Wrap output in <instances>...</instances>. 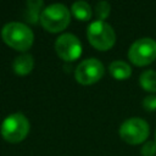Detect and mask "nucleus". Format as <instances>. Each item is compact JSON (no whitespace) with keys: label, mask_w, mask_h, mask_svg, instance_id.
<instances>
[{"label":"nucleus","mask_w":156,"mask_h":156,"mask_svg":"<svg viewBox=\"0 0 156 156\" xmlns=\"http://www.w3.org/2000/svg\"><path fill=\"white\" fill-rule=\"evenodd\" d=\"M1 38L10 48L18 51H27L34 41L33 30L21 22H10L2 27Z\"/></svg>","instance_id":"1"},{"label":"nucleus","mask_w":156,"mask_h":156,"mask_svg":"<svg viewBox=\"0 0 156 156\" xmlns=\"http://www.w3.org/2000/svg\"><path fill=\"white\" fill-rule=\"evenodd\" d=\"M71 21V12L63 4H52L41 10L40 24L50 33H58L67 28Z\"/></svg>","instance_id":"2"},{"label":"nucleus","mask_w":156,"mask_h":156,"mask_svg":"<svg viewBox=\"0 0 156 156\" xmlns=\"http://www.w3.org/2000/svg\"><path fill=\"white\" fill-rule=\"evenodd\" d=\"M89 43L100 51H106L115 45L116 34L113 28L102 21H94L87 30Z\"/></svg>","instance_id":"3"},{"label":"nucleus","mask_w":156,"mask_h":156,"mask_svg":"<svg viewBox=\"0 0 156 156\" xmlns=\"http://www.w3.org/2000/svg\"><path fill=\"white\" fill-rule=\"evenodd\" d=\"M29 132V122L27 117L20 112L9 115L1 124V135L9 143L22 141Z\"/></svg>","instance_id":"4"},{"label":"nucleus","mask_w":156,"mask_h":156,"mask_svg":"<svg viewBox=\"0 0 156 156\" xmlns=\"http://www.w3.org/2000/svg\"><path fill=\"white\" fill-rule=\"evenodd\" d=\"M128 58L135 66H147L156 58V41L151 38L135 40L128 51Z\"/></svg>","instance_id":"5"},{"label":"nucleus","mask_w":156,"mask_h":156,"mask_svg":"<svg viewBox=\"0 0 156 156\" xmlns=\"http://www.w3.org/2000/svg\"><path fill=\"white\" fill-rule=\"evenodd\" d=\"M149 124L138 117H132L124 121L119 127V136L123 141L136 145L141 144L149 136Z\"/></svg>","instance_id":"6"},{"label":"nucleus","mask_w":156,"mask_h":156,"mask_svg":"<svg viewBox=\"0 0 156 156\" xmlns=\"http://www.w3.org/2000/svg\"><path fill=\"white\" fill-rule=\"evenodd\" d=\"M104 72L105 68L101 61L98 58H87L77 66L74 77L78 83L83 85H90L100 80L104 76Z\"/></svg>","instance_id":"7"},{"label":"nucleus","mask_w":156,"mask_h":156,"mask_svg":"<svg viewBox=\"0 0 156 156\" xmlns=\"http://www.w3.org/2000/svg\"><path fill=\"white\" fill-rule=\"evenodd\" d=\"M55 50L60 58L67 62H72L80 56L82 44L76 35L71 33H65L56 39Z\"/></svg>","instance_id":"8"},{"label":"nucleus","mask_w":156,"mask_h":156,"mask_svg":"<svg viewBox=\"0 0 156 156\" xmlns=\"http://www.w3.org/2000/svg\"><path fill=\"white\" fill-rule=\"evenodd\" d=\"M34 66V58L30 54H22L20 56H17L13 61V71L18 74V76H24L28 74Z\"/></svg>","instance_id":"9"},{"label":"nucleus","mask_w":156,"mask_h":156,"mask_svg":"<svg viewBox=\"0 0 156 156\" xmlns=\"http://www.w3.org/2000/svg\"><path fill=\"white\" fill-rule=\"evenodd\" d=\"M108 71L111 73V76L113 78H116L117 80H124V79H128L132 74V68L130 66L124 62V61H113L110 63L108 66Z\"/></svg>","instance_id":"10"},{"label":"nucleus","mask_w":156,"mask_h":156,"mask_svg":"<svg viewBox=\"0 0 156 156\" xmlns=\"http://www.w3.org/2000/svg\"><path fill=\"white\" fill-rule=\"evenodd\" d=\"M43 6V1L41 0H29L27 1V9L24 11V17L26 21L28 23H38L40 22V7Z\"/></svg>","instance_id":"11"},{"label":"nucleus","mask_w":156,"mask_h":156,"mask_svg":"<svg viewBox=\"0 0 156 156\" xmlns=\"http://www.w3.org/2000/svg\"><path fill=\"white\" fill-rule=\"evenodd\" d=\"M71 11L78 21H89L91 18V7L87 1H76L72 4Z\"/></svg>","instance_id":"12"},{"label":"nucleus","mask_w":156,"mask_h":156,"mask_svg":"<svg viewBox=\"0 0 156 156\" xmlns=\"http://www.w3.org/2000/svg\"><path fill=\"white\" fill-rule=\"evenodd\" d=\"M139 83L141 88L150 93H156V71L146 69L140 74Z\"/></svg>","instance_id":"13"},{"label":"nucleus","mask_w":156,"mask_h":156,"mask_svg":"<svg viewBox=\"0 0 156 156\" xmlns=\"http://www.w3.org/2000/svg\"><path fill=\"white\" fill-rule=\"evenodd\" d=\"M111 6L107 1H99L95 6V15H96V21H102L106 20L110 15Z\"/></svg>","instance_id":"14"},{"label":"nucleus","mask_w":156,"mask_h":156,"mask_svg":"<svg viewBox=\"0 0 156 156\" xmlns=\"http://www.w3.org/2000/svg\"><path fill=\"white\" fill-rule=\"evenodd\" d=\"M143 156H155L156 155V141H147L141 147Z\"/></svg>","instance_id":"15"},{"label":"nucleus","mask_w":156,"mask_h":156,"mask_svg":"<svg viewBox=\"0 0 156 156\" xmlns=\"http://www.w3.org/2000/svg\"><path fill=\"white\" fill-rule=\"evenodd\" d=\"M143 106L146 111H155L156 110V95H147L143 100Z\"/></svg>","instance_id":"16"}]
</instances>
